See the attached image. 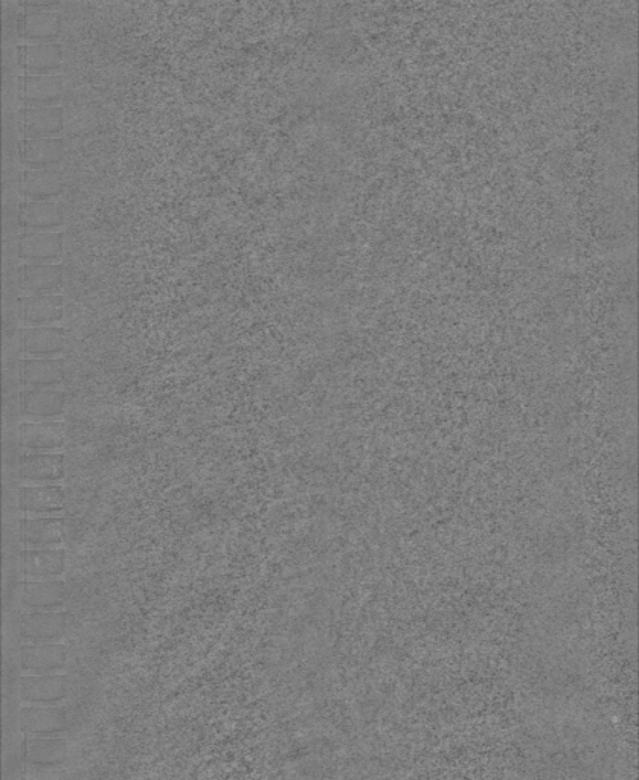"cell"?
<instances>
[{
    "mask_svg": "<svg viewBox=\"0 0 639 780\" xmlns=\"http://www.w3.org/2000/svg\"><path fill=\"white\" fill-rule=\"evenodd\" d=\"M68 624V614L63 611L25 613L20 622V639L23 645L62 643Z\"/></svg>",
    "mask_w": 639,
    "mask_h": 780,
    "instance_id": "6da1fadb",
    "label": "cell"
},
{
    "mask_svg": "<svg viewBox=\"0 0 639 780\" xmlns=\"http://www.w3.org/2000/svg\"><path fill=\"white\" fill-rule=\"evenodd\" d=\"M69 680L66 675H23L20 680V698L25 706H58L68 698Z\"/></svg>",
    "mask_w": 639,
    "mask_h": 780,
    "instance_id": "7a4b0ae2",
    "label": "cell"
},
{
    "mask_svg": "<svg viewBox=\"0 0 639 780\" xmlns=\"http://www.w3.org/2000/svg\"><path fill=\"white\" fill-rule=\"evenodd\" d=\"M20 724L29 736L65 738L69 732L68 713L60 706H23Z\"/></svg>",
    "mask_w": 639,
    "mask_h": 780,
    "instance_id": "3957f363",
    "label": "cell"
},
{
    "mask_svg": "<svg viewBox=\"0 0 639 780\" xmlns=\"http://www.w3.org/2000/svg\"><path fill=\"white\" fill-rule=\"evenodd\" d=\"M20 541L25 549H63L65 522L62 517H23Z\"/></svg>",
    "mask_w": 639,
    "mask_h": 780,
    "instance_id": "277c9868",
    "label": "cell"
},
{
    "mask_svg": "<svg viewBox=\"0 0 639 780\" xmlns=\"http://www.w3.org/2000/svg\"><path fill=\"white\" fill-rule=\"evenodd\" d=\"M17 473L26 485H58L65 477V454L28 451L19 459Z\"/></svg>",
    "mask_w": 639,
    "mask_h": 780,
    "instance_id": "5b68a950",
    "label": "cell"
},
{
    "mask_svg": "<svg viewBox=\"0 0 639 780\" xmlns=\"http://www.w3.org/2000/svg\"><path fill=\"white\" fill-rule=\"evenodd\" d=\"M65 508L62 485H23L19 488V509L25 517H54Z\"/></svg>",
    "mask_w": 639,
    "mask_h": 780,
    "instance_id": "8992f818",
    "label": "cell"
},
{
    "mask_svg": "<svg viewBox=\"0 0 639 780\" xmlns=\"http://www.w3.org/2000/svg\"><path fill=\"white\" fill-rule=\"evenodd\" d=\"M68 663V648L63 643L23 645L20 665L25 675L60 674Z\"/></svg>",
    "mask_w": 639,
    "mask_h": 780,
    "instance_id": "52a82bcc",
    "label": "cell"
},
{
    "mask_svg": "<svg viewBox=\"0 0 639 780\" xmlns=\"http://www.w3.org/2000/svg\"><path fill=\"white\" fill-rule=\"evenodd\" d=\"M19 438L22 447L31 453H60L66 444L65 422H23Z\"/></svg>",
    "mask_w": 639,
    "mask_h": 780,
    "instance_id": "ba28073f",
    "label": "cell"
},
{
    "mask_svg": "<svg viewBox=\"0 0 639 780\" xmlns=\"http://www.w3.org/2000/svg\"><path fill=\"white\" fill-rule=\"evenodd\" d=\"M65 549H23L20 570L25 581L58 579L66 570Z\"/></svg>",
    "mask_w": 639,
    "mask_h": 780,
    "instance_id": "9c48e42d",
    "label": "cell"
},
{
    "mask_svg": "<svg viewBox=\"0 0 639 780\" xmlns=\"http://www.w3.org/2000/svg\"><path fill=\"white\" fill-rule=\"evenodd\" d=\"M66 401L63 390L25 387L20 394V412L25 418L52 421L65 413Z\"/></svg>",
    "mask_w": 639,
    "mask_h": 780,
    "instance_id": "30bf717a",
    "label": "cell"
},
{
    "mask_svg": "<svg viewBox=\"0 0 639 780\" xmlns=\"http://www.w3.org/2000/svg\"><path fill=\"white\" fill-rule=\"evenodd\" d=\"M66 598H68V587L62 579L23 582L22 605L28 613L62 611Z\"/></svg>",
    "mask_w": 639,
    "mask_h": 780,
    "instance_id": "8fae6325",
    "label": "cell"
},
{
    "mask_svg": "<svg viewBox=\"0 0 639 780\" xmlns=\"http://www.w3.org/2000/svg\"><path fill=\"white\" fill-rule=\"evenodd\" d=\"M20 346L25 359H58L66 348V333L58 327L26 328Z\"/></svg>",
    "mask_w": 639,
    "mask_h": 780,
    "instance_id": "7c38bea8",
    "label": "cell"
},
{
    "mask_svg": "<svg viewBox=\"0 0 639 780\" xmlns=\"http://www.w3.org/2000/svg\"><path fill=\"white\" fill-rule=\"evenodd\" d=\"M69 758L65 738L25 735V762L28 767H63Z\"/></svg>",
    "mask_w": 639,
    "mask_h": 780,
    "instance_id": "4fadbf2b",
    "label": "cell"
},
{
    "mask_svg": "<svg viewBox=\"0 0 639 780\" xmlns=\"http://www.w3.org/2000/svg\"><path fill=\"white\" fill-rule=\"evenodd\" d=\"M20 311L28 328L54 327L65 316V299L57 295L26 296L20 301Z\"/></svg>",
    "mask_w": 639,
    "mask_h": 780,
    "instance_id": "5bb4252c",
    "label": "cell"
},
{
    "mask_svg": "<svg viewBox=\"0 0 639 780\" xmlns=\"http://www.w3.org/2000/svg\"><path fill=\"white\" fill-rule=\"evenodd\" d=\"M63 252V235L58 232H28L20 235L19 256L28 264H52Z\"/></svg>",
    "mask_w": 639,
    "mask_h": 780,
    "instance_id": "9a60e30c",
    "label": "cell"
},
{
    "mask_svg": "<svg viewBox=\"0 0 639 780\" xmlns=\"http://www.w3.org/2000/svg\"><path fill=\"white\" fill-rule=\"evenodd\" d=\"M19 221L28 231H54L65 223V209L54 200H28L20 208Z\"/></svg>",
    "mask_w": 639,
    "mask_h": 780,
    "instance_id": "2e32d148",
    "label": "cell"
},
{
    "mask_svg": "<svg viewBox=\"0 0 639 780\" xmlns=\"http://www.w3.org/2000/svg\"><path fill=\"white\" fill-rule=\"evenodd\" d=\"M62 77L58 75H28L22 78V101L26 107H51L63 96Z\"/></svg>",
    "mask_w": 639,
    "mask_h": 780,
    "instance_id": "e0dca14e",
    "label": "cell"
},
{
    "mask_svg": "<svg viewBox=\"0 0 639 780\" xmlns=\"http://www.w3.org/2000/svg\"><path fill=\"white\" fill-rule=\"evenodd\" d=\"M65 128V112L62 107H25L23 132L26 139L57 138Z\"/></svg>",
    "mask_w": 639,
    "mask_h": 780,
    "instance_id": "ac0fdd59",
    "label": "cell"
},
{
    "mask_svg": "<svg viewBox=\"0 0 639 780\" xmlns=\"http://www.w3.org/2000/svg\"><path fill=\"white\" fill-rule=\"evenodd\" d=\"M19 375L25 387L57 389L65 380V363L62 359H23Z\"/></svg>",
    "mask_w": 639,
    "mask_h": 780,
    "instance_id": "d6986e66",
    "label": "cell"
},
{
    "mask_svg": "<svg viewBox=\"0 0 639 780\" xmlns=\"http://www.w3.org/2000/svg\"><path fill=\"white\" fill-rule=\"evenodd\" d=\"M20 156L31 170H49L65 156V142L60 138L25 139L20 144Z\"/></svg>",
    "mask_w": 639,
    "mask_h": 780,
    "instance_id": "ffe728a7",
    "label": "cell"
},
{
    "mask_svg": "<svg viewBox=\"0 0 639 780\" xmlns=\"http://www.w3.org/2000/svg\"><path fill=\"white\" fill-rule=\"evenodd\" d=\"M62 281L63 270L57 264H25L20 269V285L28 296L52 295Z\"/></svg>",
    "mask_w": 639,
    "mask_h": 780,
    "instance_id": "44dd1931",
    "label": "cell"
},
{
    "mask_svg": "<svg viewBox=\"0 0 639 780\" xmlns=\"http://www.w3.org/2000/svg\"><path fill=\"white\" fill-rule=\"evenodd\" d=\"M63 28L62 14L49 10L28 11L23 16L22 36L28 42H55Z\"/></svg>",
    "mask_w": 639,
    "mask_h": 780,
    "instance_id": "7402d4cb",
    "label": "cell"
},
{
    "mask_svg": "<svg viewBox=\"0 0 639 780\" xmlns=\"http://www.w3.org/2000/svg\"><path fill=\"white\" fill-rule=\"evenodd\" d=\"M23 68L28 75H48L57 71L63 63L60 43H31L22 49Z\"/></svg>",
    "mask_w": 639,
    "mask_h": 780,
    "instance_id": "603a6c76",
    "label": "cell"
},
{
    "mask_svg": "<svg viewBox=\"0 0 639 780\" xmlns=\"http://www.w3.org/2000/svg\"><path fill=\"white\" fill-rule=\"evenodd\" d=\"M22 186L28 200H54L65 191L62 176L51 168L25 171Z\"/></svg>",
    "mask_w": 639,
    "mask_h": 780,
    "instance_id": "cb8c5ba5",
    "label": "cell"
},
{
    "mask_svg": "<svg viewBox=\"0 0 639 780\" xmlns=\"http://www.w3.org/2000/svg\"><path fill=\"white\" fill-rule=\"evenodd\" d=\"M28 767V765H26ZM26 780H71L68 771L63 767H28L26 768Z\"/></svg>",
    "mask_w": 639,
    "mask_h": 780,
    "instance_id": "d4e9b609",
    "label": "cell"
},
{
    "mask_svg": "<svg viewBox=\"0 0 639 780\" xmlns=\"http://www.w3.org/2000/svg\"><path fill=\"white\" fill-rule=\"evenodd\" d=\"M57 2H25L26 7L36 8V10H46V8L54 7Z\"/></svg>",
    "mask_w": 639,
    "mask_h": 780,
    "instance_id": "484cf974",
    "label": "cell"
}]
</instances>
